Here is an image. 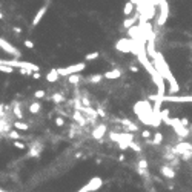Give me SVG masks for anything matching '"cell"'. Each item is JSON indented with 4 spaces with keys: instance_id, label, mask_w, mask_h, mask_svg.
Instances as JSON below:
<instances>
[{
    "instance_id": "44dd1931",
    "label": "cell",
    "mask_w": 192,
    "mask_h": 192,
    "mask_svg": "<svg viewBox=\"0 0 192 192\" xmlns=\"http://www.w3.org/2000/svg\"><path fill=\"white\" fill-rule=\"evenodd\" d=\"M51 100H52L55 105H60V103H63L66 99L63 97V94H60V92H55V94L52 95V99H51Z\"/></svg>"
},
{
    "instance_id": "4fadbf2b",
    "label": "cell",
    "mask_w": 192,
    "mask_h": 192,
    "mask_svg": "<svg viewBox=\"0 0 192 192\" xmlns=\"http://www.w3.org/2000/svg\"><path fill=\"white\" fill-rule=\"evenodd\" d=\"M72 119H74V120H75V122H77V123H78L80 126H85V125H88L86 119H85V117H83V115L80 114V111H75V112L72 114Z\"/></svg>"
},
{
    "instance_id": "1f68e13d",
    "label": "cell",
    "mask_w": 192,
    "mask_h": 192,
    "mask_svg": "<svg viewBox=\"0 0 192 192\" xmlns=\"http://www.w3.org/2000/svg\"><path fill=\"white\" fill-rule=\"evenodd\" d=\"M40 77H42V74H40V72H32V78H34V80H39Z\"/></svg>"
},
{
    "instance_id": "d4e9b609",
    "label": "cell",
    "mask_w": 192,
    "mask_h": 192,
    "mask_svg": "<svg viewBox=\"0 0 192 192\" xmlns=\"http://www.w3.org/2000/svg\"><path fill=\"white\" fill-rule=\"evenodd\" d=\"M148 160L146 158H140L138 160V164H137V169H148Z\"/></svg>"
},
{
    "instance_id": "3957f363",
    "label": "cell",
    "mask_w": 192,
    "mask_h": 192,
    "mask_svg": "<svg viewBox=\"0 0 192 192\" xmlns=\"http://www.w3.org/2000/svg\"><path fill=\"white\" fill-rule=\"evenodd\" d=\"M0 48H2L5 52H8L9 55H14L16 58L20 57V51H19L13 43H9L8 40H5V39H2V37H0Z\"/></svg>"
},
{
    "instance_id": "6da1fadb",
    "label": "cell",
    "mask_w": 192,
    "mask_h": 192,
    "mask_svg": "<svg viewBox=\"0 0 192 192\" xmlns=\"http://www.w3.org/2000/svg\"><path fill=\"white\" fill-rule=\"evenodd\" d=\"M85 68H86L85 63H75V65H71V66H66V68H58V69H57V74H58V77H60V75L69 77V75H72V74H78V72L85 71Z\"/></svg>"
},
{
    "instance_id": "ffe728a7",
    "label": "cell",
    "mask_w": 192,
    "mask_h": 192,
    "mask_svg": "<svg viewBox=\"0 0 192 192\" xmlns=\"http://www.w3.org/2000/svg\"><path fill=\"white\" fill-rule=\"evenodd\" d=\"M13 126H14L16 129H19V131H28V129H29V125L25 123V122H14Z\"/></svg>"
},
{
    "instance_id": "ba28073f",
    "label": "cell",
    "mask_w": 192,
    "mask_h": 192,
    "mask_svg": "<svg viewBox=\"0 0 192 192\" xmlns=\"http://www.w3.org/2000/svg\"><path fill=\"white\" fill-rule=\"evenodd\" d=\"M120 125L125 126L126 132H137V131H138V126H137L135 123H132L131 120H128V119H122V120H120Z\"/></svg>"
},
{
    "instance_id": "f546056e",
    "label": "cell",
    "mask_w": 192,
    "mask_h": 192,
    "mask_svg": "<svg viewBox=\"0 0 192 192\" xmlns=\"http://www.w3.org/2000/svg\"><path fill=\"white\" fill-rule=\"evenodd\" d=\"M23 45H25L28 49H34V43H32L31 40H25V42H23Z\"/></svg>"
},
{
    "instance_id": "8d00e7d4",
    "label": "cell",
    "mask_w": 192,
    "mask_h": 192,
    "mask_svg": "<svg viewBox=\"0 0 192 192\" xmlns=\"http://www.w3.org/2000/svg\"><path fill=\"white\" fill-rule=\"evenodd\" d=\"M0 192H8V190H3V189H0Z\"/></svg>"
},
{
    "instance_id": "4316f807",
    "label": "cell",
    "mask_w": 192,
    "mask_h": 192,
    "mask_svg": "<svg viewBox=\"0 0 192 192\" xmlns=\"http://www.w3.org/2000/svg\"><path fill=\"white\" fill-rule=\"evenodd\" d=\"M13 146L16 148V149H26V145L23 143V141H20V140H17V141H13Z\"/></svg>"
},
{
    "instance_id": "2e32d148",
    "label": "cell",
    "mask_w": 192,
    "mask_h": 192,
    "mask_svg": "<svg viewBox=\"0 0 192 192\" xmlns=\"http://www.w3.org/2000/svg\"><path fill=\"white\" fill-rule=\"evenodd\" d=\"M68 81H69V85L77 86V85L81 81V75H80V74H72V75H69V77H68Z\"/></svg>"
},
{
    "instance_id": "7a4b0ae2",
    "label": "cell",
    "mask_w": 192,
    "mask_h": 192,
    "mask_svg": "<svg viewBox=\"0 0 192 192\" xmlns=\"http://www.w3.org/2000/svg\"><path fill=\"white\" fill-rule=\"evenodd\" d=\"M158 5H160V16L157 19V25L158 26H163L169 17V5L166 0H158Z\"/></svg>"
},
{
    "instance_id": "e575fe53",
    "label": "cell",
    "mask_w": 192,
    "mask_h": 192,
    "mask_svg": "<svg viewBox=\"0 0 192 192\" xmlns=\"http://www.w3.org/2000/svg\"><path fill=\"white\" fill-rule=\"evenodd\" d=\"M77 192H86V190H85V187H80V189H78Z\"/></svg>"
},
{
    "instance_id": "277c9868",
    "label": "cell",
    "mask_w": 192,
    "mask_h": 192,
    "mask_svg": "<svg viewBox=\"0 0 192 192\" xmlns=\"http://www.w3.org/2000/svg\"><path fill=\"white\" fill-rule=\"evenodd\" d=\"M102 186H103V180L100 177H92L83 187H85L86 192H97Z\"/></svg>"
},
{
    "instance_id": "d590c367",
    "label": "cell",
    "mask_w": 192,
    "mask_h": 192,
    "mask_svg": "<svg viewBox=\"0 0 192 192\" xmlns=\"http://www.w3.org/2000/svg\"><path fill=\"white\" fill-rule=\"evenodd\" d=\"M0 20H3V14H2V11H0Z\"/></svg>"
},
{
    "instance_id": "4dcf8cb0",
    "label": "cell",
    "mask_w": 192,
    "mask_h": 192,
    "mask_svg": "<svg viewBox=\"0 0 192 192\" xmlns=\"http://www.w3.org/2000/svg\"><path fill=\"white\" fill-rule=\"evenodd\" d=\"M129 71H131V72H140L138 66H135V65H129Z\"/></svg>"
},
{
    "instance_id": "836d02e7",
    "label": "cell",
    "mask_w": 192,
    "mask_h": 192,
    "mask_svg": "<svg viewBox=\"0 0 192 192\" xmlns=\"http://www.w3.org/2000/svg\"><path fill=\"white\" fill-rule=\"evenodd\" d=\"M125 158H126V157H125V154H122V155L119 157V160H120V161H125Z\"/></svg>"
},
{
    "instance_id": "f1b7e54d",
    "label": "cell",
    "mask_w": 192,
    "mask_h": 192,
    "mask_svg": "<svg viewBox=\"0 0 192 192\" xmlns=\"http://www.w3.org/2000/svg\"><path fill=\"white\" fill-rule=\"evenodd\" d=\"M151 135H152V134H151V131H149V129H143V131H141V137H143V138L149 140V138H151Z\"/></svg>"
},
{
    "instance_id": "8fae6325",
    "label": "cell",
    "mask_w": 192,
    "mask_h": 192,
    "mask_svg": "<svg viewBox=\"0 0 192 192\" xmlns=\"http://www.w3.org/2000/svg\"><path fill=\"white\" fill-rule=\"evenodd\" d=\"M138 17H140V13H138V14H135V16H132V17L125 19V22H123V28H125V29H129V28L135 26V22H137V19H138Z\"/></svg>"
},
{
    "instance_id": "d6986e66",
    "label": "cell",
    "mask_w": 192,
    "mask_h": 192,
    "mask_svg": "<svg viewBox=\"0 0 192 192\" xmlns=\"http://www.w3.org/2000/svg\"><path fill=\"white\" fill-rule=\"evenodd\" d=\"M13 111H14V115H16L19 120L23 119V112H22V108H20V103H19V102L14 103V109H13Z\"/></svg>"
},
{
    "instance_id": "30bf717a",
    "label": "cell",
    "mask_w": 192,
    "mask_h": 192,
    "mask_svg": "<svg viewBox=\"0 0 192 192\" xmlns=\"http://www.w3.org/2000/svg\"><path fill=\"white\" fill-rule=\"evenodd\" d=\"M46 11H48V8H46V6H42V8L36 13V16H34V19H32V26H37V25L40 23V20L43 19V16L46 14Z\"/></svg>"
},
{
    "instance_id": "484cf974",
    "label": "cell",
    "mask_w": 192,
    "mask_h": 192,
    "mask_svg": "<svg viewBox=\"0 0 192 192\" xmlns=\"http://www.w3.org/2000/svg\"><path fill=\"white\" fill-rule=\"evenodd\" d=\"M54 125H55V126H58V128L65 126V119H63V117H60V115H57V117L54 119Z\"/></svg>"
},
{
    "instance_id": "e0dca14e",
    "label": "cell",
    "mask_w": 192,
    "mask_h": 192,
    "mask_svg": "<svg viewBox=\"0 0 192 192\" xmlns=\"http://www.w3.org/2000/svg\"><path fill=\"white\" fill-rule=\"evenodd\" d=\"M9 128H11V125L8 123V120H5V119H0V132H2V134H5V132H9Z\"/></svg>"
},
{
    "instance_id": "8992f818",
    "label": "cell",
    "mask_w": 192,
    "mask_h": 192,
    "mask_svg": "<svg viewBox=\"0 0 192 192\" xmlns=\"http://www.w3.org/2000/svg\"><path fill=\"white\" fill-rule=\"evenodd\" d=\"M106 131H108V128H106V125H105V123L97 125V126H95V128L92 129V138H95V140H102V138L105 137Z\"/></svg>"
},
{
    "instance_id": "7c38bea8",
    "label": "cell",
    "mask_w": 192,
    "mask_h": 192,
    "mask_svg": "<svg viewBox=\"0 0 192 192\" xmlns=\"http://www.w3.org/2000/svg\"><path fill=\"white\" fill-rule=\"evenodd\" d=\"M149 145H154V146H160L163 143V134L161 132H155L154 134V138L152 140H148Z\"/></svg>"
},
{
    "instance_id": "5b68a950",
    "label": "cell",
    "mask_w": 192,
    "mask_h": 192,
    "mask_svg": "<svg viewBox=\"0 0 192 192\" xmlns=\"http://www.w3.org/2000/svg\"><path fill=\"white\" fill-rule=\"evenodd\" d=\"M134 48V40L131 39H122L115 43V49L120 52H131Z\"/></svg>"
},
{
    "instance_id": "5bb4252c",
    "label": "cell",
    "mask_w": 192,
    "mask_h": 192,
    "mask_svg": "<svg viewBox=\"0 0 192 192\" xmlns=\"http://www.w3.org/2000/svg\"><path fill=\"white\" fill-rule=\"evenodd\" d=\"M58 80V74H57V69H51L48 74H46V81L49 83H55Z\"/></svg>"
},
{
    "instance_id": "83f0119b",
    "label": "cell",
    "mask_w": 192,
    "mask_h": 192,
    "mask_svg": "<svg viewBox=\"0 0 192 192\" xmlns=\"http://www.w3.org/2000/svg\"><path fill=\"white\" fill-rule=\"evenodd\" d=\"M45 95H46V92H45L43 89H39V91L34 92V97H36V99H45Z\"/></svg>"
},
{
    "instance_id": "9c48e42d",
    "label": "cell",
    "mask_w": 192,
    "mask_h": 192,
    "mask_svg": "<svg viewBox=\"0 0 192 192\" xmlns=\"http://www.w3.org/2000/svg\"><path fill=\"white\" fill-rule=\"evenodd\" d=\"M123 75V71L122 69H111L108 72L103 74V78H108V80H115V78H120Z\"/></svg>"
},
{
    "instance_id": "d6a6232c",
    "label": "cell",
    "mask_w": 192,
    "mask_h": 192,
    "mask_svg": "<svg viewBox=\"0 0 192 192\" xmlns=\"http://www.w3.org/2000/svg\"><path fill=\"white\" fill-rule=\"evenodd\" d=\"M20 74H23V75H28V74H31L29 71H26V69H20Z\"/></svg>"
},
{
    "instance_id": "603a6c76",
    "label": "cell",
    "mask_w": 192,
    "mask_h": 192,
    "mask_svg": "<svg viewBox=\"0 0 192 192\" xmlns=\"http://www.w3.org/2000/svg\"><path fill=\"white\" fill-rule=\"evenodd\" d=\"M99 55H100V54H99L97 51H94V52L86 54V55H85V60H86V62H92V60H95V58H99Z\"/></svg>"
},
{
    "instance_id": "9a60e30c",
    "label": "cell",
    "mask_w": 192,
    "mask_h": 192,
    "mask_svg": "<svg viewBox=\"0 0 192 192\" xmlns=\"http://www.w3.org/2000/svg\"><path fill=\"white\" fill-rule=\"evenodd\" d=\"M134 9H135V3H132L131 0H129V2H126V5L123 8V14L125 16H131L134 13Z\"/></svg>"
},
{
    "instance_id": "7402d4cb",
    "label": "cell",
    "mask_w": 192,
    "mask_h": 192,
    "mask_svg": "<svg viewBox=\"0 0 192 192\" xmlns=\"http://www.w3.org/2000/svg\"><path fill=\"white\" fill-rule=\"evenodd\" d=\"M40 109H42V105H40L39 102H34V103L29 105V112H31V114H39Z\"/></svg>"
},
{
    "instance_id": "ac0fdd59",
    "label": "cell",
    "mask_w": 192,
    "mask_h": 192,
    "mask_svg": "<svg viewBox=\"0 0 192 192\" xmlns=\"http://www.w3.org/2000/svg\"><path fill=\"white\" fill-rule=\"evenodd\" d=\"M102 80H103V74H92V75L88 78V81H89V83H92V85L100 83Z\"/></svg>"
},
{
    "instance_id": "cb8c5ba5",
    "label": "cell",
    "mask_w": 192,
    "mask_h": 192,
    "mask_svg": "<svg viewBox=\"0 0 192 192\" xmlns=\"http://www.w3.org/2000/svg\"><path fill=\"white\" fill-rule=\"evenodd\" d=\"M8 135H9V138H11L13 141H17V140H20V138H22V135H20V134H19L16 129L9 131V132H8Z\"/></svg>"
},
{
    "instance_id": "52a82bcc",
    "label": "cell",
    "mask_w": 192,
    "mask_h": 192,
    "mask_svg": "<svg viewBox=\"0 0 192 192\" xmlns=\"http://www.w3.org/2000/svg\"><path fill=\"white\" fill-rule=\"evenodd\" d=\"M160 174L163 175V177H166V178H175V171H174V168H171V166H168V164H163V166H160Z\"/></svg>"
}]
</instances>
